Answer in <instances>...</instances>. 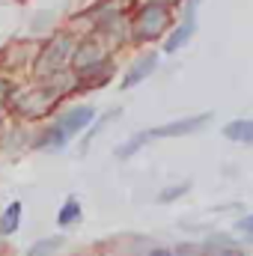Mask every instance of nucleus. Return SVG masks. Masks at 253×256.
Segmentation results:
<instances>
[{
  "mask_svg": "<svg viewBox=\"0 0 253 256\" xmlns=\"http://www.w3.org/2000/svg\"><path fill=\"white\" fill-rule=\"evenodd\" d=\"M78 256H80V254H78Z\"/></svg>",
  "mask_w": 253,
  "mask_h": 256,
  "instance_id": "nucleus-21",
  "label": "nucleus"
},
{
  "mask_svg": "<svg viewBox=\"0 0 253 256\" xmlns=\"http://www.w3.org/2000/svg\"><path fill=\"white\" fill-rule=\"evenodd\" d=\"M190 191V182H179V185H170L164 191H158V202H176L179 196H185Z\"/></svg>",
  "mask_w": 253,
  "mask_h": 256,
  "instance_id": "nucleus-13",
  "label": "nucleus"
},
{
  "mask_svg": "<svg viewBox=\"0 0 253 256\" xmlns=\"http://www.w3.org/2000/svg\"><path fill=\"white\" fill-rule=\"evenodd\" d=\"M196 6H200V0H190L188 3V9H196Z\"/></svg>",
  "mask_w": 253,
  "mask_h": 256,
  "instance_id": "nucleus-20",
  "label": "nucleus"
},
{
  "mask_svg": "<svg viewBox=\"0 0 253 256\" xmlns=\"http://www.w3.org/2000/svg\"><path fill=\"white\" fill-rule=\"evenodd\" d=\"M224 137L242 146H253V120H232L224 126Z\"/></svg>",
  "mask_w": 253,
  "mask_h": 256,
  "instance_id": "nucleus-10",
  "label": "nucleus"
},
{
  "mask_svg": "<svg viewBox=\"0 0 253 256\" xmlns=\"http://www.w3.org/2000/svg\"><path fill=\"white\" fill-rule=\"evenodd\" d=\"M236 232H242V236H244V238L253 244V214L242 218V220H236Z\"/></svg>",
  "mask_w": 253,
  "mask_h": 256,
  "instance_id": "nucleus-15",
  "label": "nucleus"
},
{
  "mask_svg": "<svg viewBox=\"0 0 253 256\" xmlns=\"http://www.w3.org/2000/svg\"><path fill=\"white\" fill-rule=\"evenodd\" d=\"M158 68V54L155 51H146V54H140L134 63H131V68L126 72V78L120 80V86L122 90H131V86H137L140 80H146L152 72Z\"/></svg>",
  "mask_w": 253,
  "mask_h": 256,
  "instance_id": "nucleus-6",
  "label": "nucleus"
},
{
  "mask_svg": "<svg viewBox=\"0 0 253 256\" xmlns=\"http://www.w3.org/2000/svg\"><path fill=\"white\" fill-rule=\"evenodd\" d=\"M167 24H170V9L161 6V3H149V6L140 9L134 33H137V39H161Z\"/></svg>",
  "mask_w": 253,
  "mask_h": 256,
  "instance_id": "nucleus-4",
  "label": "nucleus"
},
{
  "mask_svg": "<svg viewBox=\"0 0 253 256\" xmlns=\"http://www.w3.org/2000/svg\"><path fill=\"white\" fill-rule=\"evenodd\" d=\"M116 116H122V110H108L104 116H98V122H96V126H92V131H90V134L84 137V143H90V140H92L96 134H102V131H104V126H108V122H114Z\"/></svg>",
  "mask_w": 253,
  "mask_h": 256,
  "instance_id": "nucleus-14",
  "label": "nucleus"
},
{
  "mask_svg": "<svg viewBox=\"0 0 253 256\" xmlns=\"http://www.w3.org/2000/svg\"><path fill=\"white\" fill-rule=\"evenodd\" d=\"M202 256H248L238 244H226V248H218V250H212V254H202Z\"/></svg>",
  "mask_w": 253,
  "mask_h": 256,
  "instance_id": "nucleus-17",
  "label": "nucleus"
},
{
  "mask_svg": "<svg viewBox=\"0 0 253 256\" xmlns=\"http://www.w3.org/2000/svg\"><path fill=\"white\" fill-rule=\"evenodd\" d=\"M146 256H173V248H152Z\"/></svg>",
  "mask_w": 253,
  "mask_h": 256,
  "instance_id": "nucleus-19",
  "label": "nucleus"
},
{
  "mask_svg": "<svg viewBox=\"0 0 253 256\" xmlns=\"http://www.w3.org/2000/svg\"><path fill=\"white\" fill-rule=\"evenodd\" d=\"M92 120H96V108H90V104H78V108L66 110L63 116L36 140V149H42V152H60V149L68 146L72 137H78L84 128H90Z\"/></svg>",
  "mask_w": 253,
  "mask_h": 256,
  "instance_id": "nucleus-1",
  "label": "nucleus"
},
{
  "mask_svg": "<svg viewBox=\"0 0 253 256\" xmlns=\"http://www.w3.org/2000/svg\"><path fill=\"white\" fill-rule=\"evenodd\" d=\"M173 256H202V248L200 244H176Z\"/></svg>",
  "mask_w": 253,
  "mask_h": 256,
  "instance_id": "nucleus-16",
  "label": "nucleus"
},
{
  "mask_svg": "<svg viewBox=\"0 0 253 256\" xmlns=\"http://www.w3.org/2000/svg\"><path fill=\"white\" fill-rule=\"evenodd\" d=\"M21 214H24V206L18 200H12L0 214V236H15L21 226Z\"/></svg>",
  "mask_w": 253,
  "mask_h": 256,
  "instance_id": "nucleus-11",
  "label": "nucleus"
},
{
  "mask_svg": "<svg viewBox=\"0 0 253 256\" xmlns=\"http://www.w3.org/2000/svg\"><path fill=\"white\" fill-rule=\"evenodd\" d=\"M194 33H196V9H185V21H182L173 33H167V39H164V51H167V54H176L182 45H188Z\"/></svg>",
  "mask_w": 253,
  "mask_h": 256,
  "instance_id": "nucleus-7",
  "label": "nucleus"
},
{
  "mask_svg": "<svg viewBox=\"0 0 253 256\" xmlns=\"http://www.w3.org/2000/svg\"><path fill=\"white\" fill-rule=\"evenodd\" d=\"M72 54H74V42H72V36H57V39H51L48 48L42 51V57L36 60V74H39V78H51V74H57V72L72 60Z\"/></svg>",
  "mask_w": 253,
  "mask_h": 256,
  "instance_id": "nucleus-3",
  "label": "nucleus"
},
{
  "mask_svg": "<svg viewBox=\"0 0 253 256\" xmlns=\"http://www.w3.org/2000/svg\"><path fill=\"white\" fill-rule=\"evenodd\" d=\"M9 96H12V84L9 80H0V110L9 104Z\"/></svg>",
  "mask_w": 253,
  "mask_h": 256,
  "instance_id": "nucleus-18",
  "label": "nucleus"
},
{
  "mask_svg": "<svg viewBox=\"0 0 253 256\" xmlns=\"http://www.w3.org/2000/svg\"><path fill=\"white\" fill-rule=\"evenodd\" d=\"M102 60H104V57H102V48H98L96 42H84V45H78L74 54H72V66H74L78 74H86L90 68H96Z\"/></svg>",
  "mask_w": 253,
  "mask_h": 256,
  "instance_id": "nucleus-8",
  "label": "nucleus"
},
{
  "mask_svg": "<svg viewBox=\"0 0 253 256\" xmlns=\"http://www.w3.org/2000/svg\"><path fill=\"white\" fill-rule=\"evenodd\" d=\"M80 220H84L80 200H78V196H68L63 206H60V212H57V226H60V230H74Z\"/></svg>",
  "mask_w": 253,
  "mask_h": 256,
  "instance_id": "nucleus-9",
  "label": "nucleus"
},
{
  "mask_svg": "<svg viewBox=\"0 0 253 256\" xmlns=\"http://www.w3.org/2000/svg\"><path fill=\"white\" fill-rule=\"evenodd\" d=\"M60 248H63V236H48L33 242V248H27V256H54Z\"/></svg>",
  "mask_w": 253,
  "mask_h": 256,
  "instance_id": "nucleus-12",
  "label": "nucleus"
},
{
  "mask_svg": "<svg viewBox=\"0 0 253 256\" xmlns=\"http://www.w3.org/2000/svg\"><path fill=\"white\" fill-rule=\"evenodd\" d=\"M57 98H60L57 86H36V90H27V92L18 98L15 110H18L21 116H27V120H36V116H45V114L54 108Z\"/></svg>",
  "mask_w": 253,
  "mask_h": 256,
  "instance_id": "nucleus-5",
  "label": "nucleus"
},
{
  "mask_svg": "<svg viewBox=\"0 0 253 256\" xmlns=\"http://www.w3.org/2000/svg\"><path fill=\"white\" fill-rule=\"evenodd\" d=\"M212 122V114H194V116H182V120H173V122H164V126H155L149 131H140L134 134L131 140H126L120 149H116V158H131L134 152H140L143 143L149 140H161V137H188V134H196Z\"/></svg>",
  "mask_w": 253,
  "mask_h": 256,
  "instance_id": "nucleus-2",
  "label": "nucleus"
}]
</instances>
